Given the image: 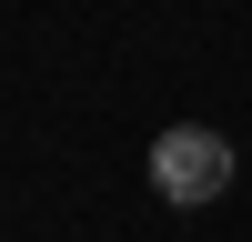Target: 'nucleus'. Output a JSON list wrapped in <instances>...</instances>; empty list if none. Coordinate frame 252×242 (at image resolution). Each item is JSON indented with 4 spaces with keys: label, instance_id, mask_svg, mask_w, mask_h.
I'll return each instance as SVG.
<instances>
[{
    "label": "nucleus",
    "instance_id": "1",
    "mask_svg": "<svg viewBox=\"0 0 252 242\" xmlns=\"http://www.w3.org/2000/svg\"><path fill=\"white\" fill-rule=\"evenodd\" d=\"M152 192L182 202V212H192V202H222L232 192V141L202 131V121H172V131L152 141Z\"/></svg>",
    "mask_w": 252,
    "mask_h": 242
}]
</instances>
